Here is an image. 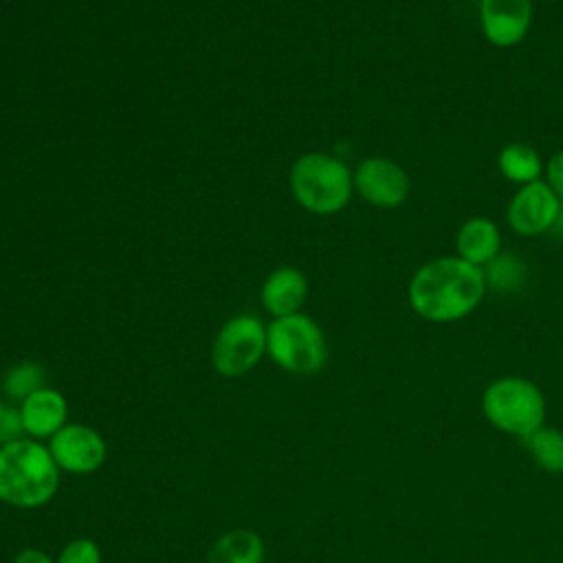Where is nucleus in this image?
<instances>
[{"label": "nucleus", "instance_id": "nucleus-13", "mask_svg": "<svg viewBox=\"0 0 563 563\" xmlns=\"http://www.w3.org/2000/svg\"><path fill=\"white\" fill-rule=\"evenodd\" d=\"M457 257L484 268L501 253L499 227L486 216H473L455 233Z\"/></svg>", "mask_w": 563, "mask_h": 563}, {"label": "nucleus", "instance_id": "nucleus-14", "mask_svg": "<svg viewBox=\"0 0 563 563\" xmlns=\"http://www.w3.org/2000/svg\"><path fill=\"white\" fill-rule=\"evenodd\" d=\"M266 548L251 528H233L220 534L209 548L207 563H264Z\"/></svg>", "mask_w": 563, "mask_h": 563}, {"label": "nucleus", "instance_id": "nucleus-18", "mask_svg": "<svg viewBox=\"0 0 563 563\" xmlns=\"http://www.w3.org/2000/svg\"><path fill=\"white\" fill-rule=\"evenodd\" d=\"M523 264L512 257L510 253H499L490 264L484 266V277H486V286H493L501 292L506 290H515L521 279H523Z\"/></svg>", "mask_w": 563, "mask_h": 563}, {"label": "nucleus", "instance_id": "nucleus-19", "mask_svg": "<svg viewBox=\"0 0 563 563\" xmlns=\"http://www.w3.org/2000/svg\"><path fill=\"white\" fill-rule=\"evenodd\" d=\"M57 563H101L99 545L88 537L70 539L57 554Z\"/></svg>", "mask_w": 563, "mask_h": 563}, {"label": "nucleus", "instance_id": "nucleus-21", "mask_svg": "<svg viewBox=\"0 0 563 563\" xmlns=\"http://www.w3.org/2000/svg\"><path fill=\"white\" fill-rule=\"evenodd\" d=\"M543 172H545V183H548V187H550V189L556 194V198L563 202V150L554 152V154L548 158Z\"/></svg>", "mask_w": 563, "mask_h": 563}, {"label": "nucleus", "instance_id": "nucleus-23", "mask_svg": "<svg viewBox=\"0 0 563 563\" xmlns=\"http://www.w3.org/2000/svg\"><path fill=\"white\" fill-rule=\"evenodd\" d=\"M4 411H7V405H4V400H2V396H0V418L4 416Z\"/></svg>", "mask_w": 563, "mask_h": 563}, {"label": "nucleus", "instance_id": "nucleus-15", "mask_svg": "<svg viewBox=\"0 0 563 563\" xmlns=\"http://www.w3.org/2000/svg\"><path fill=\"white\" fill-rule=\"evenodd\" d=\"M497 167L506 180L517 183L519 187L541 180V174H543L541 154L532 145L519 143V141L508 143L499 150Z\"/></svg>", "mask_w": 563, "mask_h": 563}, {"label": "nucleus", "instance_id": "nucleus-17", "mask_svg": "<svg viewBox=\"0 0 563 563\" xmlns=\"http://www.w3.org/2000/svg\"><path fill=\"white\" fill-rule=\"evenodd\" d=\"M44 380H46V372L40 363L20 361V363H13L9 369H4L0 378V387L4 396L22 402L26 396L42 389Z\"/></svg>", "mask_w": 563, "mask_h": 563}, {"label": "nucleus", "instance_id": "nucleus-8", "mask_svg": "<svg viewBox=\"0 0 563 563\" xmlns=\"http://www.w3.org/2000/svg\"><path fill=\"white\" fill-rule=\"evenodd\" d=\"M46 446L59 471L70 475H90L99 471L108 457L103 435L84 422H66Z\"/></svg>", "mask_w": 563, "mask_h": 563}, {"label": "nucleus", "instance_id": "nucleus-5", "mask_svg": "<svg viewBox=\"0 0 563 563\" xmlns=\"http://www.w3.org/2000/svg\"><path fill=\"white\" fill-rule=\"evenodd\" d=\"M486 420L510 435L526 438L545 420V398L541 389L521 376H501L482 394Z\"/></svg>", "mask_w": 563, "mask_h": 563}, {"label": "nucleus", "instance_id": "nucleus-12", "mask_svg": "<svg viewBox=\"0 0 563 563\" xmlns=\"http://www.w3.org/2000/svg\"><path fill=\"white\" fill-rule=\"evenodd\" d=\"M308 299V279L295 266H279L262 284L260 301L273 319L301 312Z\"/></svg>", "mask_w": 563, "mask_h": 563}, {"label": "nucleus", "instance_id": "nucleus-10", "mask_svg": "<svg viewBox=\"0 0 563 563\" xmlns=\"http://www.w3.org/2000/svg\"><path fill=\"white\" fill-rule=\"evenodd\" d=\"M532 0H479V26L495 48H512L532 26Z\"/></svg>", "mask_w": 563, "mask_h": 563}, {"label": "nucleus", "instance_id": "nucleus-20", "mask_svg": "<svg viewBox=\"0 0 563 563\" xmlns=\"http://www.w3.org/2000/svg\"><path fill=\"white\" fill-rule=\"evenodd\" d=\"M20 438H26L24 433V427H22V418H20V411L18 407H7L4 416L0 418V446L2 444H9V442H15Z\"/></svg>", "mask_w": 563, "mask_h": 563}, {"label": "nucleus", "instance_id": "nucleus-3", "mask_svg": "<svg viewBox=\"0 0 563 563\" xmlns=\"http://www.w3.org/2000/svg\"><path fill=\"white\" fill-rule=\"evenodd\" d=\"M290 191L299 207L317 216H332L347 207L354 180L350 167L323 152L301 154L290 167Z\"/></svg>", "mask_w": 563, "mask_h": 563}, {"label": "nucleus", "instance_id": "nucleus-11", "mask_svg": "<svg viewBox=\"0 0 563 563\" xmlns=\"http://www.w3.org/2000/svg\"><path fill=\"white\" fill-rule=\"evenodd\" d=\"M26 438L48 442L68 422V400L55 387H42L18 405Z\"/></svg>", "mask_w": 563, "mask_h": 563}, {"label": "nucleus", "instance_id": "nucleus-4", "mask_svg": "<svg viewBox=\"0 0 563 563\" xmlns=\"http://www.w3.org/2000/svg\"><path fill=\"white\" fill-rule=\"evenodd\" d=\"M266 354L271 361L295 376L319 374L328 361V343L321 325L295 312L277 317L266 325Z\"/></svg>", "mask_w": 563, "mask_h": 563}, {"label": "nucleus", "instance_id": "nucleus-6", "mask_svg": "<svg viewBox=\"0 0 563 563\" xmlns=\"http://www.w3.org/2000/svg\"><path fill=\"white\" fill-rule=\"evenodd\" d=\"M266 354V325L255 314H235L222 323L211 343V365L220 376L249 374Z\"/></svg>", "mask_w": 563, "mask_h": 563}, {"label": "nucleus", "instance_id": "nucleus-9", "mask_svg": "<svg viewBox=\"0 0 563 563\" xmlns=\"http://www.w3.org/2000/svg\"><path fill=\"white\" fill-rule=\"evenodd\" d=\"M561 200L545 180L521 185L508 202L506 220L517 235L537 238L556 227L561 218Z\"/></svg>", "mask_w": 563, "mask_h": 563}, {"label": "nucleus", "instance_id": "nucleus-16", "mask_svg": "<svg viewBox=\"0 0 563 563\" xmlns=\"http://www.w3.org/2000/svg\"><path fill=\"white\" fill-rule=\"evenodd\" d=\"M521 440L539 468L548 473H563V431L554 427H539Z\"/></svg>", "mask_w": 563, "mask_h": 563}, {"label": "nucleus", "instance_id": "nucleus-2", "mask_svg": "<svg viewBox=\"0 0 563 563\" xmlns=\"http://www.w3.org/2000/svg\"><path fill=\"white\" fill-rule=\"evenodd\" d=\"M62 471L48 446L20 438L0 446V501L13 508H40L59 490Z\"/></svg>", "mask_w": 563, "mask_h": 563}, {"label": "nucleus", "instance_id": "nucleus-1", "mask_svg": "<svg viewBox=\"0 0 563 563\" xmlns=\"http://www.w3.org/2000/svg\"><path fill=\"white\" fill-rule=\"evenodd\" d=\"M484 268L444 255L422 264L409 279L407 299L413 312L431 323H451L468 317L486 295Z\"/></svg>", "mask_w": 563, "mask_h": 563}, {"label": "nucleus", "instance_id": "nucleus-22", "mask_svg": "<svg viewBox=\"0 0 563 563\" xmlns=\"http://www.w3.org/2000/svg\"><path fill=\"white\" fill-rule=\"evenodd\" d=\"M11 563H57V561L40 548H24L13 556Z\"/></svg>", "mask_w": 563, "mask_h": 563}, {"label": "nucleus", "instance_id": "nucleus-7", "mask_svg": "<svg viewBox=\"0 0 563 563\" xmlns=\"http://www.w3.org/2000/svg\"><path fill=\"white\" fill-rule=\"evenodd\" d=\"M354 191L378 209H398L407 202L411 183L405 167L385 156L363 158L354 172Z\"/></svg>", "mask_w": 563, "mask_h": 563}]
</instances>
